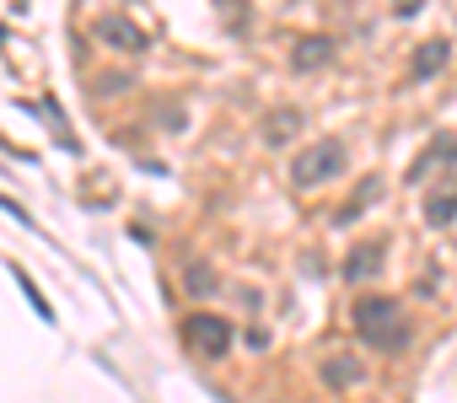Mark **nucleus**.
Returning a JSON list of instances; mask_svg holds the SVG:
<instances>
[{
    "instance_id": "nucleus-4",
    "label": "nucleus",
    "mask_w": 457,
    "mask_h": 403,
    "mask_svg": "<svg viewBox=\"0 0 457 403\" xmlns=\"http://www.w3.org/2000/svg\"><path fill=\"white\" fill-rule=\"evenodd\" d=\"M296 135H302V113H296V108H270L259 140H264V145H291Z\"/></svg>"
},
{
    "instance_id": "nucleus-5",
    "label": "nucleus",
    "mask_w": 457,
    "mask_h": 403,
    "mask_svg": "<svg viewBox=\"0 0 457 403\" xmlns=\"http://www.w3.org/2000/svg\"><path fill=\"white\" fill-rule=\"evenodd\" d=\"M328 60H334V38H318V33L291 49V65H296V70H323Z\"/></svg>"
},
{
    "instance_id": "nucleus-6",
    "label": "nucleus",
    "mask_w": 457,
    "mask_h": 403,
    "mask_svg": "<svg viewBox=\"0 0 457 403\" xmlns=\"http://www.w3.org/2000/svg\"><path fill=\"white\" fill-rule=\"evenodd\" d=\"M97 33H103L108 44H119V49H145V33H140L135 22H124V17H103Z\"/></svg>"
},
{
    "instance_id": "nucleus-1",
    "label": "nucleus",
    "mask_w": 457,
    "mask_h": 403,
    "mask_svg": "<svg viewBox=\"0 0 457 403\" xmlns=\"http://www.w3.org/2000/svg\"><path fill=\"white\" fill-rule=\"evenodd\" d=\"M355 333L371 350H403L409 344V312L393 296H361L355 301Z\"/></svg>"
},
{
    "instance_id": "nucleus-2",
    "label": "nucleus",
    "mask_w": 457,
    "mask_h": 403,
    "mask_svg": "<svg viewBox=\"0 0 457 403\" xmlns=\"http://www.w3.org/2000/svg\"><path fill=\"white\" fill-rule=\"evenodd\" d=\"M345 172V145L339 140H318V145H302L291 156V183L296 188H318V183H334Z\"/></svg>"
},
{
    "instance_id": "nucleus-3",
    "label": "nucleus",
    "mask_w": 457,
    "mask_h": 403,
    "mask_svg": "<svg viewBox=\"0 0 457 403\" xmlns=\"http://www.w3.org/2000/svg\"><path fill=\"white\" fill-rule=\"evenodd\" d=\"M183 339H188V350L204 355V360H220L226 350H232V328H226L215 312H194V317L183 323Z\"/></svg>"
},
{
    "instance_id": "nucleus-10",
    "label": "nucleus",
    "mask_w": 457,
    "mask_h": 403,
    "mask_svg": "<svg viewBox=\"0 0 457 403\" xmlns=\"http://www.w3.org/2000/svg\"><path fill=\"white\" fill-rule=\"evenodd\" d=\"M452 156H457V145H452V140L441 135V140L430 145V156H420V161H414V183H425V172H430L436 161H452Z\"/></svg>"
},
{
    "instance_id": "nucleus-8",
    "label": "nucleus",
    "mask_w": 457,
    "mask_h": 403,
    "mask_svg": "<svg viewBox=\"0 0 457 403\" xmlns=\"http://www.w3.org/2000/svg\"><path fill=\"white\" fill-rule=\"evenodd\" d=\"M452 210H457V183L446 177V188H441V193H430V205H425V216H430L436 226H446V221H452Z\"/></svg>"
},
{
    "instance_id": "nucleus-11",
    "label": "nucleus",
    "mask_w": 457,
    "mask_h": 403,
    "mask_svg": "<svg viewBox=\"0 0 457 403\" xmlns=\"http://www.w3.org/2000/svg\"><path fill=\"white\" fill-rule=\"evenodd\" d=\"M355 376H361L355 360H328V366H323V382H334V387H350Z\"/></svg>"
},
{
    "instance_id": "nucleus-12",
    "label": "nucleus",
    "mask_w": 457,
    "mask_h": 403,
    "mask_svg": "<svg viewBox=\"0 0 457 403\" xmlns=\"http://www.w3.org/2000/svg\"><path fill=\"white\" fill-rule=\"evenodd\" d=\"M215 285V275H199V269H188V291H210Z\"/></svg>"
},
{
    "instance_id": "nucleus-13",
    "label": "nucleus",
    "mask_w": 457,
    "mask_h": 403,
    "mask_svg": "<svg viewBox=\"0 0 457 403\" xmlns=\"http://www.w3.org/2000/svg\"><path fill=\"white\" fill-rule=\"evenodd\" d=\"M393 12L398 17H414V0H393Z\"/></svg>"
},
{
    "instance_id": "nucleus-7",
    "label": "nucleus",
    "mask_w": 457,
    "mask_h": 403,
    "mask_svg": "<svg viewBox=\"0 0 457 403\" xmlns=\"http://www.w3.org/2000/svg\"><path fill=\"white\" fill-rule=\"evenodd\" d=\"M377 264H382V243H361V248L345 259V275H350V280H366Z\"/></svg>"
},
{
    "instance_id": "nucleus-9",
    "label": "nucleus",
    "mask_w": 457,
    "mask_h": 403,
    "mask_svg": "<svg viewBox=\"0 0 457 403\" xmlns=\"http://www.w3.org/2000/svg\"><path fill=\"white\" fill-rule=\"evenodd\" d=\"M446 54H452V49H446L441 38H436V44H425V49L414 54V76H436V70L446 65Z\"/></svg>"
}]
</instances>
